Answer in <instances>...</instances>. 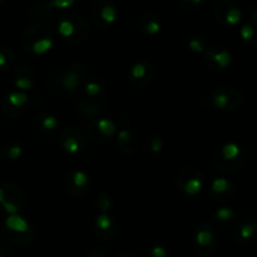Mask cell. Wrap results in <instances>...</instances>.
I'll return each instance as SVG.
<instances>
[{
  "label": "cell",
  "instance_id": "cell-1",
  "mask_svg": "<svg viewBox=\"0 0 257 257\" xmlns=\"http://www.w3.org/2000/svg\"><path fill=\"white\" fill-rule=\"evenodd\" d=\"M87 78L88 68L83 63H75L65 70L54 73L48 83L52 91L58 93H74L80 87H83Z\"/></svg>",
  "mask_w": 257,
  "mask_h": 257
},
{
  "label": "cell",
  "instance_id": "cell-2",
  "mask_svg": "<svg viewBox=\"0 0 257 257\" xmlns=\"http://www.w3.org/2000/svg\"><path fill=\"white\" fill-rule=\"evenodd\" d=\"M246 162V151L236 142H227L215 151L212 163L221 172H237Z\"/></svg>",
  "mask_w": 257,
  "mask_h": 257
},
{
  "label": "cell",
  "instance_id": "cell-3",
  "mask_svg": "<svg viewBox=\"0 0 257 257\" xmlns=\"http://www.w3.org/2000/svg\"><path fill=\"white\" fill-rule=\"evenodd\" d=\"M57 31L64 42L77 44L88 36L89 25L83 17L75 13H68L58 17Z\"/></svg>",
  "mask_w": 257,
  "mask_h": 257
},
{
  "label": "cell",
  "instance_id": "cell-4",
  "mask_svg": "<svg viewBox=\"0 0 257 257\" xmlns=\"http://www.w3.org/2000/svg\"><path fill=\"white\" fill-rule=\"evenodd\" d=\"M23 48L34 56H43L54 47L52 32L44 24H34L22 36Z\"/></svg>",
  "mask_w": 257,
  "mask_h": 257
},
{
  "label": "cell",
  "instance_id": "cell-5",
  "mask_svg": "<svg viewBox=\"0 0 257 257\" xmlns=\"http://www.w3.org/2000/svg\"><path fill=\"white\" fill-rule=\"evenodd\" d=\"M193 245L201 257H211L219 247V235L210 222H201L193 232Z\"/></svg>",
  "mask_w": 257,
  "mask_h": 257
},
{
  "label": "cell",
  "instance_id": "cell-6",
  "mask_svg": "<svg viewBox=\"0 0 257 257\" xmlns=\"http://www.w3.org/2000/svg\"><path fill=\"white\" fill-rule=\"evenodd\" d=\"M208 102L221 112H233L241 107L243 96L237 88L231 86H222L216 88L208 98Z\"/></svg>",
  "mask_w": 257,
  "mask_h": 257
},
{
  "label": "cell",
  "instance_id": "cell-7",
  "mask_svg": "<svg viewBox=\"0 0 257 257\" xmlns=\"http://www.w3.org/2000/svg\"><path fill=\"white\" fill-rule=\"evenodd\" d=\"M58 142L63 151L68 155H79L87 148V137L77 126H68L61 130Z\"/></svg>",
  "mask_w": 257,
  "mask_h": 257
},
{
  "label": "cell",
  "instance_id": "cell-8",
  "mask_svg": "<svg viewBox=\"0 0 257 257\" xmlns=\"http://www.w3.org/2000/svg\"><path fill=\"white\" fill-rule=\"evenodd\" d=\"M177 187L187 196H196L201 193L205 187V178L198 168L186 167L181 169L177 176Z\"/></svg>",
  "mask_w": 257,
  "mask_h": 257
},
{
  "label": "cell",
  "instance_id": "cell-9",
  "mask_svg": "<svg viewBox=\"0 0 257 257\" xmlns=\"http://www.w3.org/2000/svg\"><path fill=\"white\" fill-rule=\"evenodd\" d=\"M118 130V123L109 118H94L87 126V134L89 138L98 143L108 142Z\"/></svg>",
  "mask_w": 257,
  "mask_h": 257
},
{
  "label": "cell",
  "instance_id": "cell-10",
  "mask_svg": "<svg viewBox=\"0 0 257 257\" xmlns=\"http://www.w3.org/2000/svg\"><path fill=\"white\" fill-rule=\"evenodd\" d=\"M156 75V68L150 61H138L130 66L128 72V82L134 88H146L152 83Z\"/></svg>",
  "mask_w": 257,
  "mask_h": 257
},
{
  "label": "cell",
  "instance_id": "cell-11",
  "mask_svg": "<svg viewBox=\"0 0 257 257\" xmlns=\"http://www.w3.org/2000/svg\"><path fill=\"white\" fill-rule=\"evenodd\" d=\"M213 15H215L216 20L226 28L236 27L242 20L241 9L235 3L228 1V0H222V1L216 3Z\"/></svg>",
  "mask_w": 257,
  "mask_h": 257
},
{
  "label": "cell",
  "instance_id": "cell-12",
  "mask_svg": "<svg viewBox=\"0 0 257 257\" xmlns=\"http://www.w3.org/2000/svg\"><path fill=\"white\" fill-rule=\"evenodd\" d=\"M24 203V194L15 185L0 187V206L9 215H18Z\"/></svg>",
  "mask_w": 257,
  "mask_h": 257
},
{
  "label": "cell",
  "instance_id": "cell-13",
  "mask_svg": "<svg viewBox=\"0 0 257 257\" xmlns=\"http://www.w3.org/2000/svg\"><path fill=\"white\" fill-rule=\"evenodd\" d=\"M91 17L94 24L98 25L99 28H107L116 23L118 10L111 1L99 0V1H96L92 6Z\"/></svg>",
  "mask_w": 257,
  "mask_h": 257
},
{
  "label": "cell",
  "instance_id": "cell-14",
  "mask_svg": "<svg viewBox=\"0 0 257 257\" xmlns=\"http://www.w3.org/2000/svg\"><path fill=\"white\" fill-rule=\"evenodd\" d=\"M205 65L213 72H222L228 68L232 62V54L227 48L224 47H212L208 48L203 54Z\"/></svg>",
  "mask_w": 257,
  "mask_h": 257
},
{
  "label": "cell",
  "instance_id": "cell-15",
  "mask_svg": "<svg viewBox=\"0 0 257 257\" xmlns=\"http://www.w3.org/2000/svg\"><path fill=\"white\" fill-rule=\"evenodd\" d=\"M89 186H91V181H89L88 173L82 169H74L66 174L65 188L70 196H84L89 191Z\"/></svg>",
  "mask_w": 257,
  "mask_h": 257
},
{
  "label": "cell",
  "instance_id": "cell-16",
  "mask_svg": "<svg viewBox=\"0 0 257 257\" xmlns=\"http://www.w3.org/2000/svg\"><path fill=\"white\" fill-rule=\"evenodd\" d=\"M29 96L25 92H11L6 96L3 103V111L11 118L20 117L27 109V105L29 103Z\"/></svg>",
  "mask_w": 257,
  "mask_h": 257
},
{
  "label": "cell",
  "instance_id": "cell-17",
  "mask_svg": "<svg viewBox=\"0 0 257 257\" xmlns=\"http://www.w3.org/2000/svg\"><path fill=\"white\" fill-rule=\"evenodd\" d=\"M94 232L103 241H112L118 232V224L111 213H98L94 220Z\"/></svg>",
  "mask_w": 257,
  "mask_h": 257
},
{
  "label": "cell",
  "instance_id": "cell-18",
  "mask_svg": "<svg viewBox=\"0 0 257 257\" xmlns=\"http://www.w3.org/2000/svg\"><path fill=\"white\" fill-rule=\"evenodd\" d=\"M232 238L237 243H250L257 240V219L249 217L236 224Z\"/></svg>",
  "mask_w": 257,
  "mask_h": 257
},
{
  "label": "cell",
  "instance_id": "cell-19",
  "mask_svg": "<svg viewBox=\"0 0 257 257\" xmlns=\"http://www.w3.org/2000/svg\"><path fill=\"white\" fill-rule=\"evenodd\" d=\"M117 123L121 125L119 130H117V146L119 150L126 155H134L137 151V139L133 134L132 129L128 127V121L125 122V125L121 121H117Z\"/></svg>",
  "mask_w": 257,
  "mask_h": 257
},
{
  "label": "cell",
  "instance_id": "cell-20",
  "mask_svg": "<svg viewBox=\"0 0 257 257\" xmlns=\"http://www.w3.org/2000/svg\"><path fill=\"white\" fill-rule=\"evenodd\" d=\"M137 27H138L139 33L144 34V35H157L161 32V28H162L161 15L155 10L146 11L139 17L138 22H137Z\"/></svg>",
  "mask_w": 257,
  "mask_h": 257
},
{
  "label": "cell",
  "instance_id": "cell-21",
  "mask_svg": "<svg viewBox=\"0 0 257 257\" xmlns=\"http://www.w3.org/2000/svg\"><path fill=\"white\" fill-rule=\"evenodd\" d=\"M211 196L219 201H225L235 193V186L226 177H217L211 182Z\"/></svg>",
  "mask_w": 257,
  "mask_h": 257
},
{
  "label": "cell",
  "instance_id": "cell-22",
  "mask_svg": "<svg viewBox=\"0 0 257 257\" xmlns=\"http://www.w3.org/2000/svg\"><path fill=\"white\" fill-rule=\"evenodd\" d=\"M14 86L15 88L19 89V92L25 93L33 89L35 86V75L33 70L25 65L19 66L14 75Z\"/></svg>",
  "mask_w": 257,
  "mask_h": 257
},
{
  "label": "cell",
  "instance_id": "cell-23",
  "mask_svg": "<svg viewBox=\"0 0 257 257\" xmlns=\"http://www.w3.org/2000/svg\"><path fill=\"white\" fill-rule=\"evenodd\" d=\"M104 109V103L97 98H83L78 103V112L86 118L94 119Z\"/></svg>",
  "mask_w": 257,
  "mask_h": 257
},
{
  "label": "cell",
  "instance_id": "cell-24",
  "mask_svg": "<svg viewBox=\"0 0 257 257\" xmlns=\"http://www.w3.org/2000/svg\"><path fill=\"white\" fill-rule=\"evenodd\" d=\"M34 127L42 133H54L59 127L58 118L47 112H39L34 116Z\"/></svg>",
  "mask_w": 257,
  "mask_h": 257
},
{
  "label": "cell",
  "instance_id": "cell-25",
  "mask_svg": "<svg viewBox=\"0 0 257 257\" xmlns=\"http://www.w3.org/2000/svg\"><path fill=\"white\" fill-rule=\"evenodd\" d=\"M5 227L9 232L14 233V235H27L32 232L33 229L31 228V225L22 216L18 215H9L5 219Z\"/></svg>",
  "mask_w": 257,
  "mask_h": 257
},
{
  "label": "cell",
  "instance_id": "cell-26",
  "mask_svg": "<svg viewBox=\"0 0 257 257\" xmlns=\"http://www.w3.org/2000/svg\"><path fill=\"white\" fill-rule=\"evenodd\" d=\"M107 89L105 80L98 77L87 78L83 83V91L87 98H97L98 96L103 94Z\"/></svg>",
  "mask_w": 257,
  "mask_h": 257
},
{
  "label": "cell",
  "instance_id": "cell-27",
  "mask_svg": "<svg viewBox=\"0 0 257 257\" xmlns=\"http://www.w3.org/2000/svg\"><path fill=\"white\" fill-rule=\"evenodd\" d=\"M212 220L216 224L222 227L231 226V225H233L236 222V212L233 208L224 206V207L217 208L213 212Z\"/></svg>",
  "mask_w": 257,
  "mask_h": 257
},
{
  "label": "cell",
  "instance_id": "cell-28",
  "mask_svg": "<svg viewBox=\"0 0 257 257\" xmlns=\"http://www.w3.org/2000/svg\"><path fill=\"white\" fill-rule=\"evenodd\" d=\"M240 35L243 42L250 47H257V24L247 20L242 24L240 29Z\"/></svg>",
  "mask_w": 257,
  "mask_h": 257
},
{
  "label": "cell",
  "instance_id": "cell-29",
  "mask_svg": "<svg viewBox=\"0 0 257 257\" xmlns=\"http://www.w3.org/2000/svg\"><path fill=\"white\" fill-rule=\"evenodd\" d=\"M187 45L196 54H205L206 50L210 48L207 36H205L201 33H194L188 36Z\"/></svg>",
  "mask_w": 257,
  "mask_h": 257
},
{
  "label": "cell",
  "instance_id": "cell-30",
  "mask_svg": "<svg viewBox=\"0 0 257 257\" xmlns=\"http://www.w3.org/2000/svg\"><path fill=\"white\" fill-rule=\"evenodd\" d=\"M164 142L162 137L156 132H151L148 136L146 137L144 141V150L147 152H150L151 155H158L163 151Z\"/></svg>",
  "mask_w": 257,
  "mask_h": 257
},
{
  "label": "cell",
  "instance_id": "cell-31",
  "mask_svg": "<svg viewBox=\"0 0 257 257\" xmlns=\"http://www.w3.org/2000/svg\"><path fill=\"white\" fill-rule=\"evenodd\" d=\"M97 206L99 213H109L113 207V199L108 193H100L97 197Z\"/></svg>",
  "mask_w": 257,
  "mask_h": 257
},
{
  "label": "cell",
  "instance_id": "cell-32",
  "mask_svg": "<svg viewBox=\"0 0 257 257\" xmlns=\"http://www.w3.org/2000/svg\"><path fill=\"white\" fill-rule=\"evenodd\" d=\"M14 61V56L9 48L0 47V69H8L10 64Z\"/></svg>",
  "mask_w": 257,
  "mask_h": 257
},
{
  "label": "cell",
  "instance_id": "cell-33",
  "mask_svg": "<svg viewBox=\"0 0 257 257\" xmlns=\"http://www.w3.org/2000/svg\"><path fill=\"white\" fill-rule=\"evenodd\" d=\"M22 153L23 148L22 146L18 143L9 144V146H6L5 150H4V156H5V158H8V160L10 161H18L22 157Z\"/></svg>",
  "mask_w": 257,
  "mask_h": 257
},
{
  "label": "cell",
  "instance_id": "cell-34",
  "mask_svg": "<svg viewBox=\"0 0 257 257\" xmlns=\"http://www.w3.org/2000/svg\"><path fill=\"white\" fill-rule=\"evenodd\" d=\"M181 6L185 11H199L205 6L203 0H183L181 1Z\"/></svg>",
  "mask_w": 257,
  "mask_h": 257
},
{
  "label": "cell",
  "instance_id": "cell-35",
  "mask_svg": "<svg viewBox=\"0 0 257 257\" xmlns=\"http://www.w3.org/2000/svg\"><path fill=\"white\" fill-rule=\"evenodd\" d=\"M146 257H168V251L162 245H153L147 249Z\"/></svg>",
  "mask_w": 257,
  "mask_h": 257
},
{
  "label": "cell",
  "instance_id": "cell-36",
  "mask_svg": "<svg viewBox=\"0 0 257 257\" xmlns=\"http://www.w3.org/2000/svg\"><path fill=\"white\" fill-rule=\"evenodd\" d=\"M49 6L53 9L54 11L61 10L64 11L65 9H69L70 6H73L75 4L74 0H53V1H49Z\"/></svg>",
  "mask_w": 257,
  "mask_h": 257
},
{
  "label": "cell",
  "instance_id": "cell-37",
  "mask_svg": "<svg viewBox=\"0 0 257 257\" xmlns=\"http://www.w3.org/2000/svg\"><path fill=\"white\" fill-rule=\"evenodd\" d=\"M87 257H108V255L102 249H92Z\"/></svg>",
  "mask_w": 257,
  "mask_h": 257
},
{
  "label": "cell",
  "instance_id": "cell-38",
  "mask_svg": "<svg viewBox=\"0 0 257 257\" xmlns=\"http://www.w3.org/2000/svg\"><path fill=\"white\" fill-rule=\"evenodd\" d=\"M249 17H250V20L254 23H256L257 24V4L256 5L251 6L249 10Z\"/></svg>",
  "mask_w": 257,
  "mask_h": 257
},
{
  "label": "cell",
  "instance_id": "cell-39",
  "mask_svg": "<svg viewBox=\"0 0 257 257\" xmlns=\"http://www.w3.org/2000/svg\"><path fill=\"white\" fill-rule=\"evenodd\" d=\"M116 257H138L136 254H133V252L129 251H122L117 255Z\"/></svg>",
  "mask_w": 257,
  "mask_h": 257
},
{
  "label": "cell",
  "instance_id": "cell-40",
  "mask_svg": "<svg viewBox=\"0 0 257 257\" xmlns=\"http://www.w3.org/2000/svg\"><path fill=\"white\" fill-rule=\"evenodd\" d=\"M0 257H6V255L4 254V252H1V251H0Z\"/></svg>",
  "mask_w": 257,
  "mask_h": 257
}]
</instances>
